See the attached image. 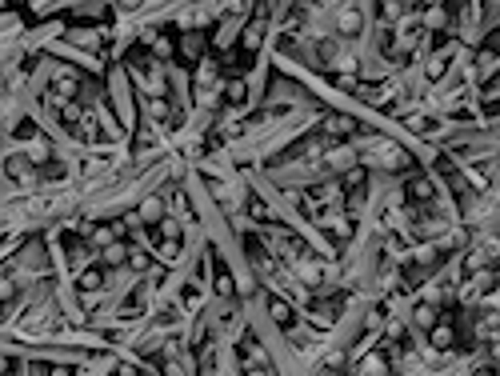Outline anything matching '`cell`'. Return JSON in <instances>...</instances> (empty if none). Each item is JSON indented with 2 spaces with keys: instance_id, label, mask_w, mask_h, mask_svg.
I'll list each match as a JSON object with an SVG mask.
<instances>
[{
  "instance_id": "27",
  "label": "cell",
  "mask_w": 500,
  "mask_h": 376,
  "mask_svg": "<svg viewBox=\"0 0 500 376\" xmlns=\"http://www.w3.org/2000/svg\"><path fill=\"white\" fill-rule=\"evenodd\" d=\"M45 376H72L69 364H52V368H45Z\"/></svg>"
},
{
  "instance_id": "23",
  "label": "cell",
  "mask_w": 500,
  "mask_h": 376,
  "mask_svg": "<svg viewBox=\"0 0 500 376\" xmlns=\"http://www.w3.org/2000/svg\"><path fill=\"white\" fill-rule=\"evenodd\" d=\"M249 212H252V220H256V224H269V209H264V200H256V196H252Z\"/></svg>"
},
{
  "instance_id": "3",
  "label": "cell",
  "mask_w": 500,
  "mask_h": 376,
  "mask_svg": "<svg viewBox=\"0 0 500 376\" xmlns=\"http://www.w3.org/2000/svg\"><path fill=\"white\" fill-rule=\"evenodd\" d=\"M429 340H432V349H440V353H448L456 344V332H453V316H440L436 325L429 329Z\"/></svg>"
},
{
  "instance_id": "2",
  "label": "cell",
  "mask_w": 500,
  "mask_h": 376,
  "mask_svg": "<svg viewBox=\"0 0 500 376\" xmlns=\"http://www.w3.org/2000/svg\"><path fill=\"white\" fill-rule=\"evenodd\" d=\"M4 172H8V180H16V185H32V180H36V165H32L24 152H12V156L4 161Z\"/></svg>"
},
{
  "instance_id": "31",
  "label": "cell",
  "mask_w": 500,
  "mask_h": 376,
  "mask_svg": "<svg viewBox=\"0 0 500 376\" xmlns=\"http://www.w3.org/2000/svg\"><path fill=\"white\" fill-rule=\"evenodd\" d=\"M4 308H8V305H4V301H0V320H4Z\"/></svg>"
},
{
  "instance_id": "6",
  "label": "cell",
  "mask_w": 500,
  "mask_h": 376,
  "mask_svg": "<svg viewBox=\"0 0 500 376\" xmlns=\"http://www.w3.org/2000/svg\"><path fill=\"white\" fill-rule=\"evenodd\" d=\"M269 316H273L276 325L284 332H293V325H296V312L288 308V301H280V296H269Z\"/></svg>"
},
{
  "instance_id": "5",
  "label": "cell",
  "mask_w": 500,
  "mask_h": 376,
  "mask_svg": "<svg viewBox=\"0 0 500 376\" xmlns=\"http://www.w3.org/2000/svg\"><path fill=\"white\" fill-rule=\"evenodd\" d=\"M352 132H356V120H352V117H341V113L324 117V137H332V141H344V137H352Z\"/></svg>"
},
{
  "instance_id": "17",
  "label": "cell",
  "mask_w": 500,
  "mask_h": 376,
  "mask_svg": "<svg viewBox=\"0 0 500 376\" xmlns=\"http://www.w3.org/2000/svg\"><path fill=\"white\" fill-rule=\"evenodd\" d=\"M436 320H440V312H436L432 305H416V329H424V332H429L432 325H436Z\"/></svg>"
},
{
  "instance_id": "9",
  "label": "cell",
  "mask_w": 500,
  "mask_h": 376,
  "mask_svg": "<svg viewBox=\"0 0 500 376\" xmlns=\"http://www.w3.org/2000/svg\"><path fill=\"white\" fill-rule=\"evenodd\" d=\"M341 308H344V296H328V301H317V305H312V312H317L320 325H332V320L341 316Z\"/></svg>"
},
{
  "instance_id": "7",
  "label": "cell",
  "mask_w": 500,
  "mask_h": 376,
  "mask_svg": "<svg viewBox=\"0 0 500 376\" xmlns=\"http://www.w3.org/2000/svg\"><path fill=\"white\" fill-rule=\"evenodd\" d=\"M177 48H181V56L188 60V64H196V60H201V52H205V32H184Z\"/></svg>"
},
{
  "instance_id": "24",
  "label": "cell",
  "mask_w": 500,
  "mask_h": 376,
  "mask_svg": "<svg viewBox=\"0 0 500 376\" xmlns=\"http://www.w3.org/2000/svg\"><path fill=\"white\" fill-rule=\"evenodd\" d=\"M41 176H45V180H60V176H65V165H60V161H48V165L41 168Z\"/></svg>"
},
{
  "instance_id": "20",
  "label": "cell",
  "mask_w": 500,
  "mask_h": 376,
  "mask_svg": "<svg viewBox=\"0 0 500 376\" xmlns=\"http://www.w3.org/2000/svg\"><path fill=\"white\" fill-rule=\"evenodd\" d=\"M12 296H16V281H12V277H8V268H0V301H4V305H8V301H12Z\"/></svg>"
},
{
  "instance_id": "13",
  "label": "cell",
  "mask_w": 500,
  "mask_h": 376,
  "mask_svg": "<svg viewBox=\"0 0 500 376\" xmlns=\"http://www.w3.org/2000/svg\"><path fill=\"white\" fill-rule=\"evenodd\" d=\"M361 373H364V376H388V356H385V353H372V356H364Z\"/></svg>"
},
{
  "instance_id": "16",
  "label": "cell",
  "mask_w": 500,
  "mask_h": 376,
  "mask_svg": "<svg viewBox=\"0 0 500 376\" xmlns=\"http://www.w3.org/2000/svg\"><path fill=\"white\" fill-rule=\"evenodd\" d=\"M225 100H228V104H245V100H249V84H245V80H228V84H225Z\"/></svg>"
},
{
  "instance_id": "28",
  "label": "cell",
  "mask_w": 500,
  "mask_h": 376,
  "mask_svg": "<svg viewBox=\"0 0 500 376\" xmlns=\"http://www.w3.org/2000/svg\"><path fill=\"white\" fill-rule=\"evenodd\" d=\"M12 368H16V364H12V360H8V356L0 353V376H8V373H12Z\"/></svg>"
},
{
  "instance_id": "32",
  "label": "cell",
  "mask_w": 500,
  "mask_h": 376,
  "mask_svg": "<svg viewBox=\"0 0 500 376\" xmlns=\"http://www.w3.org/2000/svg\"><path fill=\"white\" fill-rule=\"evenodd\" d=\"M201 376H212V373H201Z\"/></svg>"
},
{
  "instance_id": "25",
  "label": "cell",
  "mask_w": 500,
  "mask_h": 376,
  "mask_svg": "<svg viewBox=\"0 0 500 376\" xmlns=\"http://www.w3.org/2000/svg\"><path fill=\"white\" fill-rule=\"evenodd\" d=\"M157 56H172V52H177V48H172V40H168V36H157Z\"/></svg>"
},
{
  "instance_id": "11",
  "label": "cell",
  "mask_w": 500,
  "mask_h": 376,
  "mask_svg": "<svg viewBox=\"0 0 500 376\" xmlns=\"http://www.w3.org/2000/svg\"><path fill=\"white\" fill-rule=\"evenodd\" d=\"M212 264H216V296H232V292H236V284H232V272H228L225 268V260L220 257H212Z\"/></svg>"
},
{
  "instance_id": "30",
  "label": "cell",
  "mask_w": 500,
  "mask_h": 376,
  "mask_svg": "<svg viewBox=\"0 0 500 376\" xmlns=\"http://www.w3.org/2000/svg\"><path fill=\"white\" fill-rule=\"evenodd\" d=\"M245 376H273V368H245Z\"/></svg>"
},
{
  "instance_id": "22",
  "label": "cell",
  "mask_w": 500,
  "mask_h": 376,
  "mask_svg": "<svg viewBox=\"0 0 500 376\" xmlns=\"http://www.w3.org/2000/svg\"><path fill=\"white\" fill-rule=\"evenodd\" d=\"M444 69H448V56H444V52H436V56L429 60V76L436 80V76H444Z\"/></svg>"
},
{
  "instance_id": "21",
  "label": "cell",
  "mask_w": 500,
  "mask_h": 376,
  "mask_svg": "<svg viewBox=\"0 0 500 376\" xmlns=\"http://www.w3.org/2000/svg\"><path fill=\"white\" fill-rule=\"evenodd\" d=\"M128 264H133V268H140V272H148V268H152L148 252H140V248H128Z\"/></svg>"
},
{
  "instance_id": "12",
  "label": "cell",
  "mask_w": 500,
  "mask_h": 376,
  "mask_svg": "<svg viewBox=\"0 0 500 376\" xmlns=\"http://www.w3.org/2000/svg\"><path fill=\"white\" fill-rule=\"evenodd\" d=\"M65 252H69V264H84V260H89V240L65 236Z\"/></svg>"
},
{
  "instance_id": "15",
  "label": "cell",
  "mask_w": 500,
  "mask_h": 376,
  "mask_svg": "<svg viewBox=\"0 0 500 376\" xmlns=\"http://www.w3.org/2000/svg\"><path fill=\"white\" fill-rule=\"evenodd\" d=\"M341 32L344 36H356L361 32V8H344L341 12Z\"/></svg>"
},
{
  "instance_id": "1",
  "label": "cell",
  "mask_w": 500,
  "mask_h": 376,
  "mask_svg": "<svg viewBox=\"0 0 500 376\" xmlns=\"http://www.w3.org/2000/svg\"><path fill=\"white\" fill-rule=\"evenodd\" d=\"M236 353H240V364H245V368H273V360L264 353V344L256 340V332H245V336H240V349H236Z\"/></svg>"
},
{
  "instance_id": "10",
  "label": "cell",
  "mask_w": 500,
  "mask_h": 376,
  "mask_svg": "<svg viewBox=\"0 0 500 376\" xmlns=\"http://www.w3.org/2000/svg\"><path fill=\"white\" fill-rule=\"evenodd\" d=\"M260 40H264V21H252L245 32H240V52L245 56H252L256 48H260Z\"/></svg>"
},
{
  "instance_id": "14",
  "label": "cell",
  "mask_w": 500,
  "mask_h": 376,
  "mask_svg": "<svg viewBox=\"0 0 500 376\" xmlns=\"http://www.w3.org/2000/svg\"><path fill=\"white\" fill-rule=\"evenodd\" d=\"M76 284H80V292H96V288L104 284V272H100V268H84V272L76 277Z\"/></svg>"
},
{
  "instance_id": "19",
  "label": "cell",
  "mask_w": 500,
  "mask_h": 376,
  "mask_svg": "<svg viewBox=\"0 0 500 376\" xmlns=\"http://www.w3.org/2000/svg\"><path fill=\"white\" fill-rule=\"evenodd\" d=\"M157 228H160V240H177V244H181V224H177L172 216H164Z\"/></svg>"
},
{
  "instance_id": "8",
  "label": "cell",
  "mask_w": 500,
  "mask_h": 376,
  "mask_svg": "<svg viewBox=\"0 0 500 376\" xmlns=\"http://www.w3.org/2000/svg\"><path fill=\"white\" fill-rule=\"evenodd\" d=\"M140 224H148V228H157L160 220H164V200H160V196H148V200H144V204H140Z\"/></svg>"
},
{
  "instance_id": "26",
  "label": "cell",
  "mask_w": 500,
  "mask_h": 376,
  "mask_svg": "<svg viewBox=\"0 0 500 376\" xmlns=\"http://www.w3.org/2000/svg\"><path fill=\"white\" fill-rule=\"evenodd\" d=\"M36 137V124H16V141H32Z\"/></svg>"
},
{
  "instance_id": "4",
  "label": "cell",
  "mask_w": 500,
  "mask_h": 376,
  "mask_svg": "<svg viewBox=\"0 0 500 376\" xmlns=\"http://www.w3.org/2000/svg\"><path fill=\"white\" fill-rule=\"evenodd\" d=\"M405 196H409L412 204H429L432 196H436V185H432L429 176H412L409 185H405Z\"/></svg>"
},
{
  "instance_id": "29",
  "label": "cell",
  "mask_w": 500,
  "mask_h": 376,
  "mask_svg": "<svg viewBox=\"0 0 500 376\" xmlns=\"http://www.w3.org/2000/svg\"><path fill=\"white\" fill-rule=\"evenodd\" d=\"M116 376H140V373L133 368V364H120V368H116Z\"/></svg>"
},
{
  "instance_id": "18",
  "label": "cell",
  "mask_w": 500,
  "mask_h": 376,
  "mask_svg": "<svg viewBox=\"0 0 500 376\" xmlns=\"http://www.w3.org/2000/svg\"><path fill=\"white\" fill-rule=\"evenodd\" d=\"M124 260H128V248H124V244H120V240H116V244H109V248H104V264H109V268H116V264H124Z\"/></svg>"
}]
</instances>
